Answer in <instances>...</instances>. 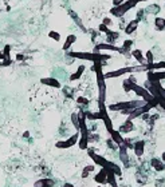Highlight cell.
Wrapping results in <instances>:
<instances>
[{
  "mask_svg": "<svg viewBox=\"0 0 165 187\" xmlns=\"http://www.w3.org/2000/svg\"><path fill=\"white\" fill-rule=\"evenodd\" d=\"M69 56L74 57V59H82V60H90V62H106L110 59V55L106 54H97V52H69Z\"/></svg>",
  "mask_w": 165,
  "mask_h": 187,
  "instance_id": "obj_1",
  "label": "cell"
},
{
  "mask_svg": "<svg viewBox=\"0 0 165 187\" xmlns=\"http://www.w3.org/2000/svg\"><path fill=\"white\" fill-rule=\"evenodd\" d=\"M132 91H134V94H136L137 96H141V99L145 100L146 103H150V102H153L156 99L154 96H153L152 94L145 88V87H141V86H138V84H133Z\"/></svg>",
  "mask_w": 165,
  "mask_h": 187,
  "instance_id": "obj_2",
  "label": "cell"
},
{
  "mask_svg": "<svg viewBox=\"0 0 165 187\" xmlns=\"http://www.w3.org/2000/svg\"><path fill=\"white\" fill-rule=\"evenodd\" d=\"M78 140H79V132L73 134L71 137H69L66 140H59V142L55 143V147L57 148H70V147L78 144Z\"/></svg>",
  "mask_w": 165,
  "mask_h": 187,
  "instance_id": "obj_3",
  "label": "cell"
},
{
  "mask_svg": "<svg viewBox=\"0 0 165 187\" xmlns=\"http://www.w3.org/2000/svg\"><path fill=\"white\" fill-rule=\"evenodd\" d=\"M89 156H90V159H93V162H94L95 166H99V167H106L108 166V162H109L108 159L105 156L95 154L93 150H89Z\"/></svg>",
  "mask_w": 165,
  "mask_h": 187,
  "instance_id": "obj_4",
  "label": "cell"
},
{
  "mask_svg": "<svg viewBox=\"0 0 165 187\" xmlns=\"http://www.w3.org/2000/svg\"><path fill=\"white\" fill-rule=\"evenodd\" d=\"M94 182H97L98 184L108 183V170L105 167H101V170L94 175Z\"/></svg>",
  "mask_w": 165,
  "mask_h": 187,
  "instance_id": "obj_5",
  "label": "cell"
},
{
  "mask_svg": "<svg viewBox=\"0 0 165 187\" xmlns=\"http://www.w3.org/2000/svg\"><path fill=\"white\" fill-rule=\"evenodd\" d=\"M118 150H120V160L122 162V165L125 166V167H129V154H127V147L125 146V144H122V146L118 147Z\"/></svg>",
  "mask_w": 165,
  "mask_h": 187,
  "instance_id": "obj_6",
  "label": "cell"
},
{
  "mask_svg": "<svg viewBox=\"0 0 165 187\" xmlns=\"http://www.w3.org/2000/svg\"><path fill=\"white\" fill-rule=\"evenodd\" d=\"M109 134H110V139L113 140V142H114L118 147L122 146V144H125V138L122 137V134H121L120 131L113 130L111 132H109Z\"/></svg>",
  "mask_w": 165,
  "mask_h": 187,
  "instance_id": "obj_7",
  "label": "cell"
},
{
  "mask_svg": "<svg viewBox=\"0 0 165 187\" xmlns=\"http://www.w3.org/2000/svg\"><path fill=\"white\" fill-rule=\"evenodd\" d=\"M133 151L136 154V156L141 158L145 152V142L144 140H137V142L133 143Z\"/></svg>",
  "mask_w": 165,
  "mask_h": 187,
  "instance_id": "obj_8",
  "label": "cell"
},
{
  "mask_svg": "<svg viewBox=\"0 0 165 187\" xmlns=\"http://www.w3.org/2000/svg\"><path fill=\"white\" fill-rule=\"evenodd\" d=\"M55 181L52 178H40L34 183V187H54Z\"/></svg>",
  "mask_w": 165,
  "mask_h": 187,
  "instance_id": "obj_9",
  "label": "cell"
},
{
  "mask_svg": "<svg viewBox=\"0 0 165 187\" xmlns=\"http://www.w3.org/2000/svg\"><path fill=\"white\" fill-rule=\"evenodd\" d=\"M40 83L45 86L52 87V88H60V82L55 78H43V79H40Z\"/></svg>",
  "mask_w": 165,
  "mask_h": 187,
  "instance_id": "obj_10",
  "label": "cell"
},
{
  "mask_svg": "<svg viewBox=\"0 0 165 187\" xmlns=\"http://www.w3.org/2000/svg\"><path fill=\"white\" fill-rule=\"evenodd\" d=\"M150 166H152L153 168H154L156 171H164L165 170V163L162 162L161 159L159 158H152L150 159Z\"/></svg>",
  "mask_w": 165,
  "mask_h": 187,
  "instance_id": "obj_11",
  "label": "cell"
},
{
  "mask_svg": "<svg viewBox=\"0 0 165 187\" xmlns=\"http://www.w3.org/2000/svg\"><path fill=\"white\" fill-rule=\"evenodd\" d=\"M132 56L136 59L138 63L141 64V66H144V64H146V60H145V55L142 54V51L138 50V48H136V50L132 51Z\"/></svg>",
  "mask_w": 165,
  "mask_h": 187,
  "instance_id": "obj_12",
  "label": "cell"
},
{
  "mask_svg": "<svg viewBox=\"0 0 165 187\" xmlns=\"http://www.w3.org/2000/svg\"><path fill=\"white\" fill-rule=\"evenodd\" d=\"M133 130H134V124H133V122L127 119V120L125 122L124 124H121V127H120V130H118V131H120L121 134H129V132H132Z\"/></svg>",
  "mask_w": 165,
  "mask_h": 187,
  "instance_id": "obj_13",
  "label": "cell"
},
{
  "mask_svg": "<svg viewBox=\"0 0 165 187\" xmlns=\"http://www.w3.org/2000/svg\"><path fill=\"white\" fill-rule=\"evenodd\" d=\"M137 27H138V22H137L136 19L129 22L126 24V27H125V34H126V35H132L133 32L137 31Z\"/></svg>",
  "mask_w": 165,
  "mask_h": 187,
  "instance_id": "obj_14",
  "label": "cell"
},
{
  "mask_svg": "<svg viewBox=\"0 0 165 187\" xmlns=\"http://www.w3.org/2000/svg\"><path fill=\"white\" fill-rule=\"evenodd\" d=\"M108 170V183L110 184V187H118V183H117V176L113 171H111L110 168L105 167Z\"/></svg>",
  "mask_w": 165,
  "mask_h": 187,
  "instance_id": "obj_15",
  "label": "cell"
},
{
  "mask_svg": "<svg viewBox=\"0 0 165 187\" xmlns=\"http://www.w3.org/2000/svg\"><path fill=\"white\" fill-rule=\"evenodd\" d=\"M118 38H120V34H118V32L109 31L108 34H106V43H108V44H114Z\"/></svg>",
  "mask_w": 165,
  "mask_h": 187,
  "instance_id": "obj_16",
  "label": "cell"
},
{
  "mask_svg": "<svg viewBox=\"0 0 165 187\" xmlns=\"http://www.w3.org/2000/svg\"><path fill=\"white\" fill-rule=\"evenodd\" d=\"M106 167L110 168L111 171L115 174V176H121V175H122V170H121V167L117 165V163L110 162V160H109V162H108V166H106Z\"/></svg>",
  "mask_w": 165,
  "mask_h": 187,
  "instance_id": "obj_17",
  "label": "cell"
},
{
  "mask_svg": "<svg viewBox=\"0 0 165 187\" xmlns=\"http://www.w3.org/2000/svg\"><path fill=\"white\" fill-rule=\"evenodd\" d=\"M160 6L159 4H150V6H148L145 8V13H149V15H157V13L160 12Z\"/></svg>",
  "mask_w": 165,
  "mask_h": 187,
  "instance_id": "obj_18",
  "label": "cell"
},
{
  "mask_svg": "<svg viewBox=\"0 0 165 187\" xmlns=\"http://www.w3.org/2000/svg\"><path fill=\"white\" fill-rule=\"evenodd\" d=\"M75 40H76V36H75V35L67 36L66 41H64V44H63V50H64V51H69V50H70L71 46H73L74 43H75Z\"/></svg>",
  "mask_w": 165,
  "mask_h": 187,
  "instance_id": "obj_19",
  "label": "cell"
},
{
  "mask_svg": "<svg viewBox=\"0 0 165 187\" xmlns=\"http://www.w3.org/2000/svg\"><path fill=\"white\" fill-rule=\"evenodd\" d=\"M83 71H85V66H79V67H78V70H76L75 72L70 76L71 82H74V80H79L81 76H82V74H83Z\"/></svg>",
  "mask_w": 165,
  "mask_h": 187,
  "instance_id": "obj_20",
  "label": "cell"
},
{
  "mask_svg": "<svg viewBox=\"0 0 165 187\" xmlns=\"http://www.w3.org/2000/svg\"><path fill=\"white\" fill-rule=\"evenodd\" d=\"M154 25H156V29H157V31H162V29H165V19L157 16V18L154 19Z\"/></svg>",
  "mask_w": 165,
  "mask_h": 187,
  "instance_id": "obj_21",
  "label": "cell"
},
{
  "mask_svg": "<svg viewBox=\"0 0 165 187\" xmlns=\"http://www.w3.org/2000/svg\"><path fill=\"white\" fill-rule=\"evenodd\" d=\"M86 119L87 120H99L101 119V115H99V112H91V111H86Z\"/></svg>",
  "mask_w": 165,
  "mask_h": 187,
  "instance_id": "obj_22",
  "label": "cell"
},
{
  "mask_svg": "<svg viewBox=\"0 0 165 187\" xmlns=\"http://www.w3.org/2000/svg\"><path fill=\"white\" fill-rule=\"evenodd\" d=\"M71 123H73L74 128L76 130V132H79V116H78L76 112H74V114L71 115Z\"/></svg>",
  "mask_w": 165,
  "mask_h": 187,
  "instance_id": "obj_23",
  "label": "cell"
},
{
  "mask_svg": "<svg viewBox=\"0 0 165 187\" xmlns=\"http://www.w3.org/2000/svg\"><path fill=\"white\" fill-rule=\"evenodd\" d=\"M94 170H95V166H93V165L86 166V167L82 170V178H89V175L91 174Z\"/></svg>",
  "mask_w": 165,
  "mask_h": 187,
  "instance_id": "obj_24",
  "label": "cell"
},
{
  "mask_svg": "<svg viewBox=\"0 0 165 187\" xmlns=\"http://www.w3.org/2000/svg\"><path fill=\"white\" fill-rule=\"evenodd\" d=\"M145 60H146V64H153L154 63V55H153L152 51H146L145 54Z\"/></svg>",
  "mask_w": 165,
  "mask_h": 187,
  "instance_id": "obj_25",
  "label": "cell"
},
{
  "mask_svg": "<svg viewBox=\"0 0 165 187\" xmlns=\"http://www.w3.org/2000/svg\"><path fill=\"white\" fill-rule=\"evenodd\" d=\"M137 18H136V20H137V22H138V23H140L141 22V20H144V19H145V8H141V10H138V11H137Z\"/></svg>",
  "mask_w": 165,
  "mask_h": 187,
  "instance_id": "obj_26",
  "label": "cell"
},
{
  "mask_svg": "<svg viewBox=\"0 0 165 187\" xmlns=\"http://www.w3.org/2000/svg\"><path fill=\"white\" fill-rule=\"evenodd\" d=\"M69 13H70V16H71V18H73L74 20H75V23H76V24H78V25H79V27H81V28L83 29L82 22H81V19H79V18H78V16H76V13H75V12H73V11H69Z\"/></svg>",
  "mask_w": 165,
  "mask_h": 187,
  "instance_id": "obj_27",
  "label": "cell"
},
{
  "mask_svg": "<svg viewBox=\"0 0 165 187\" xmlns=\"http://www.w3.org/2000/svg\"><path fill=\"white\" fill-rule=\"evenodd\" d=\"M132 47H133V40H130V39H127V40L124 41V44H122V48L126 51H130L132 50Z\"/></svg>",
  "mask_w": 165,
  "mask_h": 187,
  "instance_id": "obj_28",
  "label": "cell"
},
{
  "mask_svg": "<svg viewBox=\"0 0 165 187\" xmlns=\"http://www.w3.org/2000/svg\"><path fill=\"white\" fill-rule=\"evenodd\" d=\"M48 36H50L51 39H54L55 41H59L60 40V35L58 34V32H55V31H51L50 34H48Z\"/></svg>",
  "mask_w": 165,
  "mask_h": 187,
  "instance_id": "obj_29",
  "label": "cell"
},
{
  "mask_svg": "<svg viewBox=\"0 0 165 187\" xmlns=\"http://www.w3.org/2000/svg\"><path fill=\"white\" fill-rule=\"evenodd\" d=\"M76 103L78 104H83V106H86V104H89V100L86 98H83V96H79V98L76 99Z\"/></svg>",
  "mask_w": 165,
  "mask_h": 187,
  "instance_id": "obj_30",
  "label": "cell"
},
{
  "mask_svg": "<svg viewBox=\"0 0 165 187\" xmlns=\"http://www.w3.org/2000/svg\"><path fill=\"white\" fill-rule=\"evenodd\" d=\"M99 31H101V32H105V34H108V32L110 31V29H109V27H108V25H105V24H103V23H102V24L99 25Z\"/></svg>",
  "mask_w": 165,
  "mask_h": 187,
  "instance_id": "obj_31",
  "label": "cell"
},
{
  "mask_svg": "<svg viewBox=\"0 0 165 187\" xmlns=\"http://www.w3.org/2000/svg\"><path fill=\"white\" fill-rule=\"evenodd\" d=\"M10 51H11V47H10V46H6V47H4L3 54H4V56H6V57H10Z\"/></svg>",
  "mask_w": 165,
  "mask_h": 187,
  "instance_id": "obj_32",
  "label": "cell"
},
{
  "mask_svg": "<svg viewBox=\"0 0 165 187\" xmlns=\"http://www.w3.org/2000/svg\"><path fill=\"white\" fill-rule=\"evenodd\" d=\"M108 144H109V147H110V148H113V150L118 148V146H117V144H115V143L113 142L111 139H109V140H108Z\"/></svg>",
  "mask_w": 165,
  "mask_h": 187,
  "instance_id": "obj_33",
  "label": "cell"
},
{
  "mask_svg": "<svg viewBox=\"0 0 165 187\" xmlns=\"http://www.w3.org/2000/svg\"><path fill=\"white\" fill-rule=\"evenodd\" d=\"M70 91H71V90H70V88H67V87H66V88H63L64 95L69 96V98H73V92H70Z\"/></svg>",
  "mask_w": 165,
  "mask_h": 187,
  "instance_id": "obj_34",
  "label": "cell"
},
{
  "mask_svg": "<svg viewBox=\"0 0 165 187\" xmlns=\"http://www.w3.org/2000/svg\"><path fill=\"white\" fill-rule=\"evenodd\" d=\"M113 4H114V7H118L121 4H124V0H113Z\"/></svg>",
  "mask_w": 165,
  "mask_h": 187,
  "instance_id": "obj_35",
  "label": "cell"
},
{
  "mask_svg": "<svg viewBox=\"0 0 165 187\" xmlns=\"http://www.w3.org/2000/svg\"><path fill=\"white\" fill-rule=\"evenodd\" d=\"M103 24H105V25H110L111 24V20L109 19V18H105V19H103Z\"/></svg>",
  "mask_w": 165,
  "mask_h": 187,
  "instance_id": "obj_36",
  "label": "cell"
},
{
  "mask_svg": "<svg viewBox=\"0 0 165 187\" xmlns=\"http://www.w3.org/2000/svg\"><path fill=\"white\" fill-rule=\"evenodd\" d=\"M16 60H24V56H23V55H16Z\"/></svg>",
  "mask_w": 165,
  "mask_h": 187,
  "instance_id": "obj_37",
  "label": "cell"
},
{
  "mask_svg": "<svg viewBox=\"0 0 165 187\" xmlns=\"http://www.w3.org/2000/svg\"><path fill=\"white\" fill-rule=\"evenodd\" d=\"M63 187H74V184H73V183H69V182H67V183L63 184Z\"/></svg>",
  "mask_w": 165,
  "mask_h": 187,
  "instance_id": "obj_38",
  "label": "cell"
},
{
  "mask_svg": "<svg viewBox=\"0 0 165 187\" xmlns=\"http://www.w3.org/2000/svg\"><path fill=\"white\" fill-rule=\"evenodd\" d=\"M161 160H162V162H165V151L162 152V155H161Z\"/></svg>",
  "mask_w": 165,
  "mask_h": 187,
  "instance_id": "obj_39",
  "label": "cell"
},
{
  "mask_svg": "<svg viewBox=\"0 0 165 187\" xmlns=\"http://www.w3.org/2000/svg\"><path fill=\"white\" fill-rule=\"evenodd\" d=\"M28 135H30V132H28V131H25V132H24V135H23V137H24V138H27V137H28Z\"/></svg>",
  "mask_w": 165,
  "mask_h": 187,
  "instance_id": "obj_40",
  "label": "cell"
},
{
  "mask_svg": "<svg viewBox=\"0 0 165 187\" xmlns=\"http://www.w3.org/2000/svg\"><path fill=\"white\" fill-rule=\"evenodd\" d=\"M140 1H146V0H140Z\"/></svg>",
  "mask_w": 165,
  "mask_h": 187,
  "instance_id": "obj_41",
  "label": "cell"
}]
</instances>
